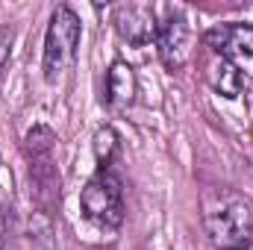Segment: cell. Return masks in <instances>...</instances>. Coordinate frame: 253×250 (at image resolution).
Returning a JSON list of instances; mask_svg holds the SVG:
<instances>
[{
  "instance_id": "obj_1",
  "label": "cell",
  "mask_w": 253,
  "mask_h": 250,
  "mask_svg": "<svg viewBox=\"0 0 253 250\" xmlns=\"http://www.w3.org/2000/svg\"><path fill=\"white\" fill-rule=\"evenodd\" d=\"M203 230L218 250H248L253 242V209L230 186H212L200 197Z\"/></svg>"
},
{
  "instance_id": "obj_2",
  "label": "cell",
  "mask_w": 253,
  "mask_h": 250,
  "mask_svg": "<svg viewBox=\"0 0 253 250\" xmlns=\"http://www.w3.org/2000/svg\"><path fill=\"white\" fill-rule=\"evenodd\" d=\"M80 18L71 6H56L44 33V56H42V71L47 83H56L65 71L71 68L77 47H80Z\"/></svg>"
},
{
  "instance_id": "obj_3",
  "label": "cell",
  "mask_w": 253,
  "mask_h": 250,
  "mask_svg": "<svg viewBox=\"0 0 253 250\" xmlns=\"http://www.w3.org/2000/svg\"><path fill=\"white\" fill-rule=\"evenodd\" d=\"M80 206L83 215L103 227V230H115L124 221V188L121 180L112 168H100L80 191Z\"/></svg>"
},
{
  "instance_id": "obj_4",
  "label": "cell",
  "mask_w": 253,
  "mask_h": 250,
  "mask_svg": "<svg viewBox=\"0 0 253 250\" xmlns=\"http://www.w3.org/2000/svg\"><path fill=\"white\" fill-rule=\"evenodd\" d=\"M156 47H159V59L165 68L171 71H180L186 68L194 53V36H191V27L186 21L183 12H171L162 24H159V33H156Z\"/></svg>"
},
{
  "instance_id": "obj_5",
  "label": "cell",
  "mask_w": 253,
  "mask_h": 250,
  "mask_svg": "<svg viewBox=\"0 0 253 250\" xmlns=\"http://www.w3.org/2000/svg\"><path fill=\"white\" fill-rule=\"evenodd\" d=\"M203 44L230 59L239 71L242 68H251L253 71V24H224V27H215L203 36Z\"/></svg>"
},
{
  "instance_id": "obj_6",
  "label": "cell",
  "mask_w": 253,
  "mask_h": 250,
  "mask_svg": "<svg viewBox=\"0 0 253 250\" xmlns=\"http://www.w3.org/2000/svg\"><path fill=\"white\" fill-rule=\"evenodd\" d=\"M115 33L132 47H144L150 42H156L159 24H156V12L150 3H121L115 6L112 15Z\"/></svg>"
},
{
  "instance_id": "obj_7",
  "label": "cell",
  "mask_w": 253,
  "mask_h": 250,
  "mask_svg": "<svg viewBox=\"0 0 253 250\" xmlns=\"http://www.w3.org/2000/svg\"><path fill=\"white\" fill-rule=\"evenodd\" d=\"M203 77H206V83L212 85V91H218L221 97H239L242 88H245V74L230 62V59H224V56H218V53L209 56Z\"/></svg>"
},
{
  "instance_id": "obj_8",
  "label": "cell",
  "mask_w": 253,
  "mask_h": 250,
  "mask_svg": "<svg viewBox=\"0 0 253 250\" xmlns=\"http://www.w3.org/2000/svg\"><path fill=\"white\" fill-rule=\"evenodd\" d=\"M135 88H138V83H135V71L129 68L126 62H112V68L106 71V103L112 106V109H126L132 100H135Z\"/></svg>"
},
{
  "instance_id": "obj_9",
  "label": "cell",
  "mask_w": 253,
  "mask_h": 250,
  "mask_svg": "<svg viewBox=\"0 0 253 250\" xmlns=\"http://www.w3.org/2000/svg\"><path fill=\"white\" fill-rule=\"evenodd\" d=\"M30 180H33V186H36V197H39L42 209L50 212L53 203H59V171L53 168L50 156L33 159V165H30Z\"/></svg>"
},
{
  "instance_id": "obj_10",
  "label": "cell",
  "mask_w": 253,
  "mask_h": 250,
  "mask_svg": "<svg viewBox=\"0 0 253 250\" xmlns=\"http://www.w3.org/2000/svg\"><path fill=\"white\" fill-rule=\"evenodd\" d=\"M91 147H94V159L100 162V168H109L112 159H115L118 150H121V135H118V129H115V126H100V129L94 132Z\"/></svg>"
},
{
  "instance_id": "obj_11",
  "label": "cell",
  "mask_w": 253,
  "mask_h": 250,
  "mask_svg": "<svg viewBox=\"0 0 253 250\" xmlns=\"http://www.w3.org/2000/svg\"><path fill=\"white\" fill-rule=\"evenodd\" d=\"M53 144H56V135H53L50 126L39 124V126H33V129L27 132V153H33V159H44V156H50Z\"/></svg>"
},
{
  "instance_id": "obj_12",
  "label": "cell",
  "mask_w": 253,
  "mask_h": 250,
  "mask_svg": "<svg viewBox=\"0 0 253 250\" xmlns=\"http://www.w3.org/2000/svg\"><path fill=\"white\" fill-rule=\"evenodd\" d=\"M53 236H56V227H53L50 212H44V209L33 212V218H30V239H36L44 250H53Z\"/></svg>"
},
{
  "instance_id": "obj_13",
  "label": "cell",
  "mask_w": 253,
  "mask_h": 250,
  "mask_svg": "<svg viewBox=\"0 0 253 250\" xmlns=\"http://www.w3.org/2000/svg\"><path fill=\"white\" fill-rule=\"evenodd\" d=\"M12 39H15V30L12 27H3L0 30V77L9 65V56H12Z\"/></svg>"
},
{
  "instance_id": "obj_14",
  "label": "cell",
  "mask_w": 253,
  "mask_h": 250,
  "mask_svg": "<svg viewBox=\"0 0 253 250\" xmlns=\"http://www.w3.org/2000/svg\"><path fill=\"white\" fill-rule=\"evenodd\" d=\"M12 230H15V209L6 203V206L0 209V239H9Z\"/></svg>"
}]
</instances>
